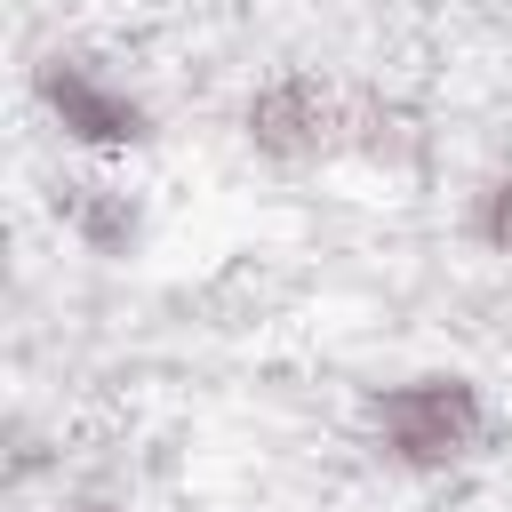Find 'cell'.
I'll list each match as a JSON object with an SVG mask.
<instances>
[{
	"instance_id": "3",
	"label": "cell",
	"mask_w": 512,
	"mask_h": 512,
	"mask_svg": "<svg viewBox=\"0 0 512 512\" xmlns=\"http://www.w3.org/2000/svg\"><path fill=\"white\" fill-rule=\"evenodd\" d=\"M240 144L272 168H312L344 152V88L320 80L312 64H280L240 96Z\"/></svg>"
},
{
	"instance_id": "4",
	"label": "cell",
	"mask_w": 512,
	"mask_h": 512,
	"mask_svg": "<svg viewBox=\"0 0 512 512\" xmlns=\"http://www.w3.org/2000/svg\"><path fill=\"white\" fill-rule=\"evenodd\" d=\"M48 208H56L64 240H72L80 256H96V264H128V256H144L152 208H144V192H136L128 176H104V168H72V176H56Z\"/></svg>"
},
{
	"instance_id": "5",
	"label": "cell",
	"mask_w": 512,
	"mask_h": 512,
	"mask_svg": "<svg viewBox=\"0 0 512 512\" xmlns=\"http://www.w3.org/2000/svg\"><path fill=\"white\" fill-rule=\"evenodd\" d=\"M344 152H360L368 168H416L432 152V128L392 88H344Z\"/></svg>"
},
{
	"instance_id": "6",
	"label": "cell",
	"mask_w": 512,
	"mask_h": 512,
	"mask_svg": "<svg viewBox=\"0 0 512 512\" xmlns=\"http://www.w3.org/2000/svg\"><path fill=\"white\" fill-rule=\"evenodd\" d=\"M456 232H464L480 256H504V264H512V168H488V176L464 192Z\"/></svg>"
},
{
	"instance_id": "2",
	"label": "cell",
	"mask_w": 512,
	"mask_h": 512,
	"mask_svg": "<svg viewBox=\"0 0 512 512\" xmlns=\"http://www.w3.org/2000/svg\"><path fill=\"white\" fill-rule=\"evenodd\" d=\"M32 104H40V120H48L72 152H88V160H128V152H144V144L160 136L152 96H144L104 48H80V40H56V48L32 64Z\"/></svg>"
},
{
	"instance_id": "8",
	"label": "cell",
	"mask_w": 512,
	"mask_h": 512,
	"mask_svg": "<svg viewBox=\"0 0 512 512\" xmlns=\"http://www.w3.org/2000/svg\"><path fill=\"white\" fill-rule=\"evenodd\" d=\"M56 512H136V504L112 488H72V496H56Z\"/></svg>"
},
{
	"instance_id": "7",
	"label": "cell",
	"mask_w": 512,
	"mask_h": 512,
	"mask_svg": "<svg viewBox=\"0 0 512 512\" xmlns=\"http://www.w3.org/2000/svg\"><path fill=\"white\" fill-rule=\"evenodd\" d=\"M48 464H56V456H48V440L32 432V416H8V488L24 496V488L48 472Z\"/></svg>"
},
{
	"instance_id": "1",
	"label": "cell",
	"mask_w": 512,
	"mask_h": 512,
	"mask_svg": "<svg viewBox=\"0 0 512 512\" xmlns=\"http://www.w3.org/2000/svg\"><path fill=\"white\" fill-rule=\"evenodd\" d=\"M496 400L480 376L464 368H416V376H392L360 400V440L376 464L408 472V480H440V472H464L496 448Z\"/></svg>"
}]
</instances>
